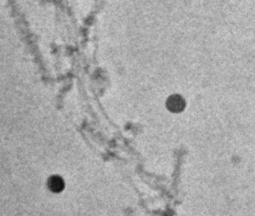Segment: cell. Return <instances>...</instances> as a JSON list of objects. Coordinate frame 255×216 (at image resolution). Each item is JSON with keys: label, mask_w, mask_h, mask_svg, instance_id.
I'll return each instance as SVG.
<instances>
[{"label": "cell", "mask_w": 255, "mask_h": 216, "mask_svg": "<svg viewBox=\"0 0 255 216\" xmlns=\"http://www.w3.org/2000/svg\"><path fill=\"white\" fill-rule=\"evenodd\" d=\"M48 188L53 193H59L65 189V181L59 175H52L48 179Z\"/></svg>", "instance_id": "2"}, {"label": "cell", "mask_w": 255, "mask_h": 216, "mask_svg": "<svg viewBox=\"0 0 255 216\" xmlns=\"http://www.w3.org/2000/svg\"><path fill=\"white\" fill-rule=\"evenodd\" d=\"M186 102L180 95H172L167 101V108L173 113H179L185 109Z\"/></svg>", "instance_id": "1"}]
</instances>
